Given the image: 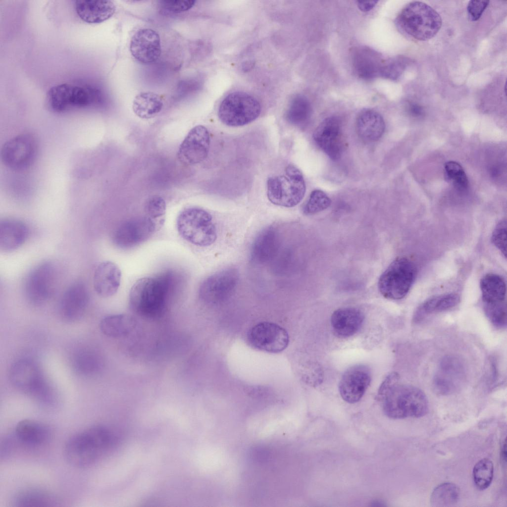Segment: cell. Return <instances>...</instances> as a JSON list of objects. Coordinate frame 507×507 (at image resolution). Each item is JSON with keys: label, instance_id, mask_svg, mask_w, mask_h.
<instances>
[{"label": "cell", "instance_id": "26", "mask_svg": "<svg viewBox=\"0 0 507 507\" xmlns=\"http://www.w3.org/2000/svg\"><path fill=\"white\" fill-rule=\"evenodd\" d=\"M29 229L23 221L6 218L0 222V249L5 252L14 251L26 241Z\"/></svg>", "mask_w": 507, "mask_h": 507}, {"label": "cell", "instance_id": "34", "mask_svg": "<svg viewBox=\"0 0 507 507\" xmlns=\"http://www.w3.org/2000/svg\"><path fill=\"white\" fill-rule=\"evenodd\" d=\"M311 112V106L308 100L305 96L298 94L290 101L285 112V119L291 125L302 127L307 124Z\"/></svg>", "mask_w": 507, "mask_h": 507}, {"label": "cell", "instance_id": "31", "mask_svg": "<svg viewBox=\"0 0 507 507\" xmlns=\"http://www.w3.org/2000/svg\"><path fill=\"white\" fill-rule=\"evenodd\" d=\"M136 322L130 315L124 314L110 315L103 317L100 329L105 335L112 338L124 336L135 328Z\"/></svg>", "mask_w": 507, "mask_h": 507}, {"label": "cell", "instance_id": "32", "mask_svg": "<svg viewBox=\"0 0 507 507\" xmlns=\"http://www.w3.org/2000/svg\"><path fill=\"white\" fill-rule=\"evenodd\" d=\"M459 296L455 293L445 294L433 297L425 301L417 309L414 315L415 322L422 320L426 316L451 309L459 302Z\"/></svg>", "mask_w": 507, "mask_h": 507}, {"label": "cell", "instance_id": "24", "mask_svg": "<svg viewBox=\"0 0 507 507\" xmlns=\"http://www.w3.org/2000/svg\"><path fill=\"white\" fill-rule=\"evenodd\" d=\"M121 272L115 263L104 261L96 267L93 276L94 288L103 298L113 296L120 285Z\"/></svg>", "mask_w": 507, "mask_h": 507}, {"label": "cell", "instance_id": "28", "mask_svg": "<svg viewBox=\"0 0 507 507\" xmlns=\"http://www.w3.org/2000/svg\"><path fill=\"white\" fill-rule=\"evenodd\" d=\"M385 122L380 113L370 109L362 110L356 119V129L359 136L367 141L379 140L384 134Z\"/></svg>", "mask_w": 507, "mask_h": 507}, {"label": "cell", "instance_id": "38", "mask_svg": "<svg viewBox=\"0 0 507 507\" xmlns=\"http://www.w3.org/2000/svg\"><path fill=\"white\" fill-rule=\"evenodd\" d=\"M474 483L477 488L485 490L492 483L494 474V465L492 460L485 458L478 461L473 469Z\"/></svg>", "mask_w": 507, "mask_h": 507}, {"label": "cell", "instance_id": "42", "mask_svg": "<svg viewBox=\"0 0 507 507\" xmlns=\"http://www.w3.org/2000/svg\"><path fill=\"white\" fill-rule=\"evenodd\" d=\"M158 8L164 15L179 13L191 9L196 1L186 0H160L158 1Z\"/></svg>", "mask_w": 507, "mask_h": 507}, {"label": "cell", "instance_id": "8", "mask_svg": "<svg viewBox=\"0 0 507 507\" xmlns=\"http://www.w3.org/2000/svg\"><path fill=\"white\" fill-rule=\"evenodd\" d=\"M176 224L181 237L194 245L209 246L216 240L217 231L212 217L202 208L185 209L178 215Z\"/></svg>", "mask_w": 507, "mask_h": 507}, {"label": "cell", "instance_id": "39", "mask_svg": "<svg viewBox=\"0 0 507 507\" xmlns=\"http://www.w3.org/2000/svg\"><path fill=\"white\" fill-rule=\"evenodd\" d=\"M409 63L406 57L398 56L385 59L381 77L392 80H397Z\"/></svg>", "mask_w": 507, "mask_h": 507}, {"label": "cell", "instance_id": "27", "mask_svg": "<svg viewBox=\"0 0 507 507\" xmlns=\"http://www.w3.org/2000/svg\"><path fill=\"white\" fill-rule=\"evenodd\" d=\"M77 15L88 23H100L111 17L116 7L114 3L105 0H76L74 3Z\"/></svg>", "mask_w": 507, "mask_h": 507}, {"label": "cell", "instance_id": "13", "mask_svg": "<svg viewBox=\"0 0 507 507\" xmlns=\"http://www.w3.org/2000/svg\"><path fill=\"white\" fill-rule=\"evenodd\" d=\"M466 368L459 357L449 355L440 360L433 378L434 391L442 395L451 394L458 391L466 378Z\"/></svg>", "mask_w": 507, "mask_h": 507}, {"label": "cell", "instance_id": "5", "mask_svg": "<svg viewBox=\"0 0 507 507\" xmlns=\"http://www.w3.org/2000/svg\"><path fill=\"white\" fill-rule=\"evenodd\" d=\"M46 100L50 109L62 113L98 105L102 102L103 97L96 88L65 83L51 87L47 93Z\"/></svg>", "mask_w": 507, "mask_h": 507}, {"label": "cell", "instance_id": "11", "mask_svg": "<svg viewBox=\"0 0 507 507\" xmlns=\"http://www.w3.org/2000/svg\"><path fill=\"white\" fill-rule=\"evenodd\" d=\"M58 272L52 262L39 264L26 278L24 290L28 300L35 304H40L54 294L58 283Z\"/></svg>", "mask_w": 507, "mask_h": 507}, {"label": "cell", "instance_id": "47", "mask_svg": "<svg viewBox=\"0 0 507 507\" xmlns=\"http://www.w3.org/2000/svg\"><path fill=\"white\" fill-rule=\"evenodd\" d=\"M378 1H357V5L361 11L366 12L373 9Z\"/></svg>", "mask_w": 507, "mask_h": 507}, {"label": "cell", "instance_id": "49", "mask_svg": "<svg viewBox=\"0 0 507 507\" xmlns=\"http://www.w3.org/2000/svg\"><path fill=\"white\" fill-rule=\"evenodd\" d=\"M506 441H505V443L503 445L501 450V457L504 462H506L507 452H506Z\"/></svg>", "mask_w": 507, "mask_h": 507}, {"label": "cell", "instance_id": "12", "mask_svg": "<svg viewBox=\"0 0 507 507\" xmlns=\"http://www.w3.org/2000/svg\"><path fill=\"white\" fill-rule=\"evenodd\" d=\"M239 281L237 269L228 268L206 278L199 291L200 299L205 304L215 305L228 301L234 294Z\"/></svg>", "mask_w": 507, "mask_h": 507}, {"label": "cell", "instance_id": "45", "mask_svg": "<svg viewBox=\"0 0 507 507\" xmlns=\"http://www.w3.org/2000/svg\"><path fill=\"white\" fill-rule=\"evenodd\" d=\"M507 221L506 220H502L496 226L491 237L492 243L505 257L507 254Z\"/></svg>", "mask_w": 507, "mask_h": 507}, {"label": "cell", "instance_id": "22", "mask_svg": "<svg viewBox=\"0 0 507 507\" xmlns=\"http://www.w3.org/2000/svg\"><path fill=\"white\" fill-rule=\"evenodd\" d=\"M280 247V235L273 226L264 228L257 235L251 248L250 257L254 264H264L277 255Z\"/></svg>", "mask_w": 507, "mask_h": 507}, {"label": "cell", "instance_id": "2", "mask_svg": "<svg viewBox=\"0 0 507 507\" xmlns=\"http://www.w3.org/2000/svg\"><path fill=\"white\" fill-rule=\"evenodd\" d=\"M117 440L116 434L110 428L94 425L71 436L65 443L64 455L72 465L86 467L111 450Z\"/></svg>", "mask_w": 507, "mask_h": 507}, {"label": "cell", "instance_id": "18", "mask_svg": "<svg viewBox=\"0 0 507 507\" xmlns=\"http://www.w3.org/2000/svg\"><path fill=\"white\" fill-rule=\"evenodd\" d=\"M371 381L369 368L362 364L349 368L344 373L339 384L342 398L346 402L354 404L362 397Z\"/></svg>", "mask_w": 507, "mask_h": 507}, {"label": "cell", "instance_id": "44", "mask_svg": "<svg viewBox=\"0 0 507 507\" xmlns=\"http://www.w3.org/2000/svg\"><path fill=\"white\" fill-rule=\"evenodd\" d=\"M484 309L487 317L491 322L496 327L503 328L507 325V306L506 304L484 306Z\"/></svg>", "mask_w": 507, "mask_h": 507}, {"label": "cell", "instance_id": "33", "mask_svg": "<svg viewBox=\"0 0 507 507\" xmlns=\"http://www.w3.org/2000/svg\"><path fill=\"white\" fill-rule=\"evenodd\" d=\"M163 101L156 93L148 92L138 94L133 102L134 113L142 119H150L156 116L162 110Z\"/></svg>", "mask_w": 507, "mask_h": 507}, {"label": "cell", "instance_id": "43", "mask_svg": "<svg viewBox=\"0 0 507 507\" xmlns=\"http://www.w3.org/2000/svg\"><path fill=\"white\" fill-rule=\"evenodd\" d=\"M166 208L165 200L160 196H153L146 201L144 211L146 216L155 221L165 214Z\"/></svg>", "mask_w": 507, "mask_h": 507}, {"label": "cell", "instance_id": "16", "mask_svg": "<svg viewBox=\"0 0 507 507\" xmlns=\"http://www.w3.org/2000/svg\"><path fill=\"white\" fill-rule=\"evenodd\" d=\"M248 339L254 348L272 353L283 351L289 342L286 330L270 322H262L254 326L249 332Z\"/></svg>", "mask_w": 507, "mask_h": 507}, {"label": "cell", "instance_id": "3", "mask_svg": "<svg viewBox=\"0 0 507 507\" xmlns=\"http://www.w3.org/2000/svg\"><path fill=\"white\" fill-rule=\"evenodd\" d=\"M171 284L169 274L139 279L130 292L131 308L144 317L154 318L159 316L165 307Z\"/></svg>", "mask_w": 507, "mask_h": 507}, {"label": "cell", "instance_id": "29", "mask_svg": "<svg viewBox=\"0 0 507 507\" xmlns=\"http://www.w3.org/2000/svg\"><path fill=\"white\" fill-rule=\"evenodd\" d=\"M15 433L19 441L29 446H37L45 443L51 435L50 429L47 426L29 419L19 421L15 427Z\"/></svg>", "mask_w": 507, "mask_h": 507}, {"label": "cell", "instance_id": "36", "mask_svg": "<svg viewBox=\"0 0 507 507\" xmlns=\"http://www.w3.org/2000/svg\"><path fill=\"white\" fill-rule=\"evenodd\" d=\"M459 497V489L452 483H444L437 486L430 497L433 507H449L456 504Z\"/></svg>", "mask_w": 507, "mask_h": 507}, {"label": "cell", "instance_id": "17", "mask_svg": "<svg viewBox=\"0 0 507 507\" xmlns=\"http://www.w3.org/2000/svg\"><path fill=\"white\" fill-rule=\"evenodd\" d=\"M210 141L209 133L206 127L201 125L194 127L179 146L178 159L188 165L201 162L207 156Z\"/></svg>", "mask_w": 507, "mask_h": 507}, {"label": "cell", "instance_id": "9", "mask_svg": "<svg viewBox=\"0 0 507 507\" xmlns=\"http://www.w3.org/2000/svg\"><path fill=\"white\" fill-rule=\"evenodd\" d=\"M259 102L253 96L241 91L233 92L221 101L218 115L221 121L230 127H239L254 121L260 114Z\"/></svg>", "mask_w": 507, "mask_h": 507}, {"label": "cell", "instance_id": "46", "mask_svg": "<svg viewBox=\"0 0 507 507\" xmlns=\"http://www.w3.org/2000/svg\"><path fill=\"white\" fill-rule=\"evenodd\" d=\"M489 3L488 0L469 1L467 6V11L470 20L473 21L478 20L489 5Z\"/></svg>", "mask_w": 507, "mask_h": 507}, {"label": "cell", "instance_id": "23", "mask_svg": "<svg viewBox=\"0 0 507 507\" xmlns=\"http://www.w3.org/2000/svg\"><path fill=\"white\" fill-rule=\"evenodd\" d=\"M385 60L379 52L367 47H358L353 53L355 72L359 78L365 80L381 77Z\"/></svg>", "mask_w": 507, "mask_h": 507}, {"label": "cell", "instance_id": "25", "mask_svg": "<svg viewBox=\"0 0 507 507\" xmlns=\"http://www.w3.org/2000/svg\"><path fill=\"white\" fill-rule=\"evenodd\" d=\"M364 316L355 307H343L336 310L331 317V324L336 335L347 338L355 334L361 328Z\"/></svg>", "mask_w": 507, "mask_h": 507}, {"label": "cell", "instance_id": "20", "mask_svg": "<svg viewBox=\"0 0 507 507\" xmlns=\"http://www.w3.org/2000/svg\"><path fill=\"white\" fill-rule=\"evenodd\" d=\"M132 56L140 62L150 64L156 61L161 52L158 34L150 28L138 30L133 36L130 45Z\"/></svg>", "mask_w": 507, "mask_h": 507}, {"label": "cell", "instance_id": "4", "mask_svg": "<svg viewBox=\"0 0 507 507\" xmlns=\"http://www.w3.org/2000/svg\"><path fill=\"white\" fill-rule=\"evenodd\" d=\"M395 22L401 32L419 41L432 38L442 26L439 14L427 4L419 1L406 4L398 14Z\"/></svg>", "mask_w": 507, "mask_h": 507}, {"label": "cell", "instance_id": "15", "mask_svg": "<svg viewBox=\"0 0 507 507\" xmlns=\"http://www.w3.org/2000/svg\"><path fill=\"white\" fill-rule=\"evenodd\" d=\"M155 221L145 216L128 219L115 230L113 243L121 249H129L144 242L151 237L156 228Z\"/></svg>", "mask_w": 507, "mask_h": 507}, {"label": "cell", "instance_id": "6", "mask_svg": "<svg viewBox=\"0 0 507 507\" xmlns=\"http://www.w3.org/2000/svg\"><path fill=\"white\" fill-rule=\"evenodd\" d=\"M9 378L18 389L39 402L51 405L54 398L39 366L28 358H22L14 362L10 367Z\"/></svg>", "mask_w": 507, "mask_h": 507}, {"label": "cell", "instance_id": "41", "mask_svg": "<svg viewBox=\"0 0 507 507\" xmlns=\"http://www.w3.org/2000/svg\"><path fill=\"white\" fill-rule=\"evenodd\" d=\"M445 169L448 178L456 189L463 191L467 188L468 179L459 164L455 161L447 162L445 164Z\"/></svg>", "mask_w": 507, "mask_h": 507}, {"label": "cell", "instance_id": "19", "mask_svg": "<svg viewBox=\"0 0 507 507\" xmlns=\"http://www.w3.org/2000/svg\"><path fill=\"white\" fill-rule=\"evenodd\" d=\"M313 140L320 149L332 160L339 159L343 151L341 122L335 116L324 119L315 129Z\"/></svg>", "mask_w": 507, "mask_h": 507}, {"label": "cell", "instance_id": "40", "mask_svg": "<svg viewBox=\"0 0 507 507\" xmlns=\"http://www.w3.org/2000/svg\"><path fill=\"white\" fill-rule=\"evenodd\" d=\"M331 204V200L323 191L319 190L313 191L303 208L305 214H313L327 208Z\"/></svg>", "mask_w": 507, "mask_h": 507}, {"label": "cell", "instance_id": "7", "mask_svg": "<svg viewBox=\"0 0 507 507\" xmlns=\"http://www.w3.org/2000/svg\"><path fill=\"white\" fill-rule=\"evenodd\" d=\"M305 183L300 170L289 164L283 175L271 176L267 181V196L273 204L284 207H293L303 199Z\"/></svg>", "mask_w": 507, "mask_h": 507}, {"label": "cell", "instance_id": "37", "mask_svg": "<svg viewBox=\"0 0 507 507\" xmlns=\"http://www.w3.org/2000/svg\"><path fill=\"white\" fill-rule=\"evenodd\" d=\"M96 354L91 350L79 352L74 358V367L79 373L91 376L95 374L100 367V360Z\"/></svg>", "mask_w": 507, "mask_h": 507}, {"label": "cell", "instance_id": "14", "mask_svg": "<svg viewBox=\"0 0 507 507\" xmlns=\"http://www.w3.org/2000/svg\"><path fill=\"white\" fill-rule=\"evenodd\" d=\"M37 153V144L30 134L16 136L7 141L1 150V159L7 167L22 170L34 161Z\"/></svg>", "mask_w": 507, "mask_h": 507}, {"label": "cell", "instance_id": "21", "mask_svg": "<svg viewBox=\"0 0 507 507\" xmlns=\"http://www.w3.org/2000/svg\"><path fill=\"white\" fill-rule=\"evenodd\" d=\"M90 296L86 286L82 282L72 284L64 293L59 304L62 318L68 322L80 319L89 304Z\"/></svg>", "mask_w": 507, "mask_h": 507}, {"label": "cell", "instance_id": "30", "mask_svg": "<svg viewBox=\"0 0 507 507\" xmlns=\"http://www.w3.org/2000/svg\"><path fill=\"white\" fill-rule=\"evenodd\" d=\"M480 286L484 306L506 304V283L499 275L486 274L481 279Z\"/></svg>", "mask_w": 507, "mask_h": 507}, {"label": "cell", "instance_id": "48", "mask_svg": "<svg viewBox=\"0 0 507 507\" xmlns=\"http://www.w3.org/2000/svg\"><path fill=\"white\" fill-rule=\"evenodd\" d=\"M409 110L413 115L415 116L421 115L423 113L421 107L416 104H412L409 107Z\"/></svg>", "mask_w": 507, "mask_h": 507}, {"label": "cell", "instance_id": "1", "mask_svg": "<svg viewBox=\"0 0 507 507\" xmlns=\"http://www.w3.org/2000/svg\"><path fill=\"white\" fill-rule=\"evenodd\" d=\"M399 375L391 373L382 382L378 398L385 415L392 419L425 415L428 402L425 394L414 386L399 383Z\"/></svg>", "mask_w": 507, "mask_h": 507}, {"label": "cell", "instance_id": "10", "mask_svg": "<svg viewBox=\"0 0 507 507\" xmlns=\"http://www.w3.org/2000/svg\"><path fill=\"white\" fill-rule=\"evenodd\" d=\"M415 275L416 268L410 260L406 257L398 258L380 277L379 290L386 299L400 300L408 292Z\"/></svg>", "mask_w": 507, "mask_h": 507}, {"label": "cell", "instance_id": "35", "mask_svg": "<svg viewBox=\"0 0 507 507\" xmlns=\"http://www.w3.org/2000/svg\"><path fill=\"white\" fill-rule=\"evenodd\" d=\"M55 503V499L51 495L33 489L19 492L13 499L14 506L19 507L49 506Z\"/></svg>", "mask_w": 507, "mask_h": 507}]
</instances>
